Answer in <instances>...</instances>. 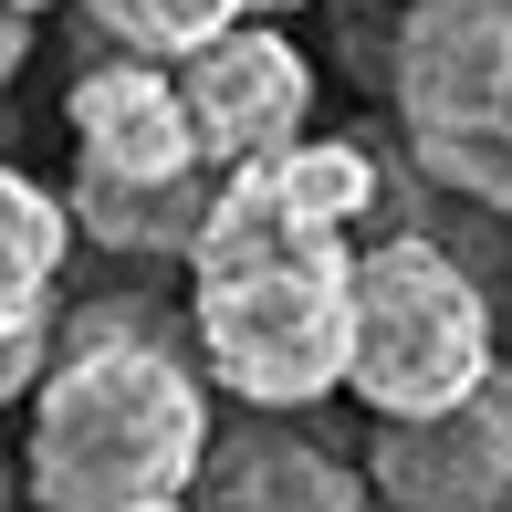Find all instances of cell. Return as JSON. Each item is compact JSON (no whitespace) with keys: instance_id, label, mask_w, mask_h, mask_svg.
Instances as JSON below:
<instances>
[{"instance_id":"obj_10","label":"cell","mask_w":512,"mask_h":512,"mask_svg":"<svg viewBox=\"0 0 512 512\" xmlns=\"http://www.w3.org/2000/svg\"><path fill=\"white\" fill-rule=\"evenodd\" d=\"M74 251V199H53L42 178L0 168V335L53 324V283Z\"/></svg>"},{"instance_id":"obj_14","label":"cell","mask_w":512,"mask_h":512,"mask_svg":"<svg viewBox=\"0 0 512 512\" xmlns=\"http://www.w3.org/2000/svg\"><path fill=\"white\" fill-rule=\"evenodd\" d=\"M251 11H262V21H283V11H314V0H251Z\"/></svg>"},{"instance_id":"obj_9","label":"cell","mask_w":512,"mask_h":512,"mask_svg":"<svg viewBox=\"0 0 512 512\" xmlns=\"http://www.w3.org/2000/svg\"><path fill=\"white\" fill-rule=\"evenodd\" d=\"M74 230L95 251H178L189 262V241H199V220H209V199H220V168H199V178H95V168H74Z\"/></svg>"},{"instance_id":"obj_11","label":"cell","mask_w":512,"mask_h":512,"mask_svg":"<svg viewBox=\"0 0 512 512\" xmlns=\"http://www.w3.org/2000/svg\"><path fill=\"white\" fill-rule=\"evenodd\" d=\"M251 0H84V21H95L105 42H126V53H157V63H178V53H199L209 32H230Z\"/></svg>"},{"instance_id":"obj_8","label":"cell","mask_w":512,"mask_h":512,"mask_svg":"<svg viewBox=\"0 0 512 512\" xmlns=\"http://www.w3.org/2000/svg\"><path fill=\"white\" fill-rule=\"evenodd\" d=\"M189 502L199 512H387L377 481H366V460L304 439L293 408H251L241 429H220Z\"/></svg>"},{"instance_id":"obj_1","label":"cell","mask_w":512,"mask_h":512,"mask_svg":"<svg viewBox=\"0 0 512 512\" xmlns=\"http://www.w3.org/2000/svg\"><path fill=\"white\" fill-rule=\"evenodd\" d=\"M366 209H377V157L356 136H293L283 157L220 178L189 241V335L241 408H314L345 387Z\"/></svg>"},{"instance_id":"obj_3","label":"cell","mask_w":512,"mask_h":512,"mask_svg":"<svg viewBox=\"0 0 512 512\" xmlns=\"http://www.w3.org/2000/svg\"><path fill=\"white\" fill-rule=\"evenodd\" d=\"M502 366L492 293L429 230H387L356 251V335H345V398L366 418H439Z\"/></svg>"},{"instance_id":"obj_13","label":"cell","mask_w":512,"mask_h":512,"mask_svg":"<svg viewBox=\"0 0 512 512\" xmlns=\"http://www.w3.org/2000/svg\"><path fill=\"white\" fill-rule=\"evenodd\" d=\"M42 21H53V0H0V105H11V84H21V63H32Z\"/></svg>"},{"instance_id":"obj_2","label":"cell","mask_w":512,"mask_h":512,"mask_svg":"<svg viewBox=\"0 0 512 512\" xmlns=\"http://www.w3.org/2000/svg\"><path fill=\"white\" fill-rule=\"evenodd\" d=\"M209 387L157 324L84 314L53 377L32 387V439L21 481L42 512H136V502H189L209 460Z\"/></svg>"},{"instance_id":"obj_5","label":"cell","mask_w":512,"mask_h":512,"mask_svg":"<svg viewBox=\"0 0 512 512\" xmlns=\"http://www.w3.org/2000/svg\"><path fill=\"white\" fill-rule=\"evenodd\" d=\"M178 95H189L199 157L209 168H251V157H283L314 115V63L293 32H272L262 11H241L230 32H209L199 53H178Z\"/></svg>"},{"instance_id":"obj_12","label":"cell","mask_w":512,"mask_h":512,"mask_svg":"<svg viewBox=\"0 0 512 512\" xmlns=\"http://www.w3.org/2000/svg\"><path fill=\"white\" fill-rule=\"evenodd\" d=\"M42 377H53V324H21V335H0V408L32 398Z\"/></svg>"},{"instance_id":"obj_16","label":"cell","mask_w":512,"mask_h":512,"mask_svg":"<svg viewBox=\"0 0 512 512\" xmlns=\"http://www.w3.org/2000/svg\"><path fill=\"white\" fill-rule=\"evenodd\" d=\"M32 512H42V502H32Z\"/></svg>"},{"instance_id":"obj_6","label":"cell","mask_w":512,"mask_h":512,"mask_svg":"<svg viewBox=\"0 0 512 512\" xmlns=\"http://www.w3.org/2000/svg\"><path fill=\"white\" fill-rule=\"evenodd\" d=\"M366 481L387 512H512V366L439 418H377Z\"/></svg>"},{"instance_id":"obj_7","label":"cell","mask_w":512,"mask_h":512,"mask_svg":"<svg viewBox=\"0 0 512 512\" xmlns=\"http://www.w3.org/2000/svg\"><path fill=\"white\" fill-rule=\"evenodd\" d=\"M63 126H74V168H95V178H199L209 168L189 95H178V63L126 53V42L63 84Z\"/></svg>"},{"instance_id":"obj_15","label":"cell","mask_w":512,"mask_h":512,"mask_svg":"<svg viewBox=\"0 0 512 512\" xmlns=\"http://www.w3.org/2000/svg\"><path fill=\"white\" fill-rule=\"evenodd\" d=\"M136 512H199V502H136Z\"/></svg>"},{"instance_id":"obj_4","label":"cell","mask_w":512,"mask_h":512,"mask_svg":"<svg viewBox=\"0 0 512 512\" xmlns=\"http://www.w3.org/2000/svg\"><path fill=\"white\" fill-rule=\"evenodd\" d=\"M387 95L418 168L450 199L512 220V0H408Z\"/></svg>"}]
</instances>
